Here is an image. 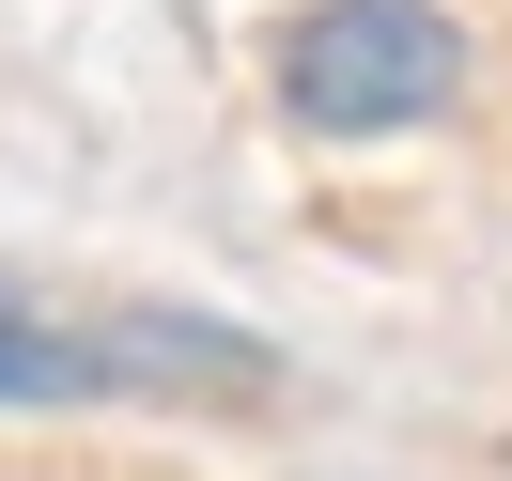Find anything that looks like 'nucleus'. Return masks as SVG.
Returning a JSON list of instances; mask_svg holds the SVG:
<instances>
[{
  "instance_id": "nucleus-1",
  "label": "nucleus",
  "mask_w": 512,
  "mask_h": 481,
  "mask_svg": "<svg viewBox=\"0 0 512 481\" xmlns=\"http://www.w3.org/2000/svg\"><path fill=\"white\" fill-rule=\"evenodd\" d=\"M280 388V342H249L233 311H187V295H63L0 280V419H63V404H264Z\"/></svg>"
},
{
  "instance_id": "nucleus-2",
  "label": "nucleus",
  "mask_w": 512,
  "mask_h": 481,
  "mask_svg": "<svg viewBox=\"0 0 512 481\" xmlns=\"http://www.w3.org/2000/svg\"><path fill=\"white\" fill-rule=\"evenodd\" d=\"M466 16L450 0H295L264 32V94L295 140H419L466 109Z\"/></svg>"
}]
</instances>
